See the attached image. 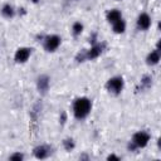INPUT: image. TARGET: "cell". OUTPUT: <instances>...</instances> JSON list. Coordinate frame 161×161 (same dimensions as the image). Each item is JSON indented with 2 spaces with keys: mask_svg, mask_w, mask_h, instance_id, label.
<instances>
[{
  "mask_svg": "<svg viewBox=\"0 0 161 161\" xmlns=\"http://www.w3.org/2000/svg\"><path fill=\"white\" fill-rule=\"evenodd\" d=\"M92 109V102L87 97H79L73 103V114L77 119H84Z\"/></svg>",
  "mask_w": 161,
  "mask_h": 161,
  "instance_id": "1",
  "label": "cell"
},
{
  "mask_svg": "<svg viewBox=\"0 0 161 161\" xmlns=\"http://www.w3.org/2000/svg\"><path fill=\"white\" fill-rule=\"evenodd\" d=\"M123 86H125V82H123V78L119 77V75H116V77H112L107 80L106 83V89L111 93V94H119L123 89Z\"/></svg>",
  "mask_w": 161,
  "mask_h": 161,
  "instance_id": "2",
  "label": "cell"
},
{
  "mask_svg": "<svg viewBox=\"0 0 161 161\" xmlns=\"http://www.w3.org/2000/svg\"><path fill=\"white\" fill-rule=\"evenodd\" d=\"M150 133L146 131H138L132 136V140L130 141L136 148H143L147 146V143L150 142Z\"/></svg>",
  "mask_w": 161,
  "mask_h": 161,
  "instance_id": "3",
  "label": "cell"
},
{
  "mask_svg": "<svg viewBox=\"0 0 161 161\" xmlns=\"http://www.w3.org/2000/svg\"><path fill=\"white\" fill-rule=\"evenodd\" d=\"M60 42H62V39H60L59 35H55V34H53V35H47V36L44 38V40H43V45H44V49H45L47 52L52 53V52H55V50L59 48Z\"/></svg>",
  "mask_w": 161,
  "mask_h": 161,
  "instance_id": "4",
  "label": "cell"
},
{
  "mask_svg": "<svg viewBox=\"0 0 161 161\" xmlns=\"http://www.w3.org/2000/svg\"><path fill=\"white\" fill-rule=\"evenodd\" d=\"M104 45H106L104 43H94L88 50H86V58H87V60H93V59L98 58L102 54V52L104 49Z\"/></svg>",
  "mask_w": 161,
  "mask_h": 161,
  "instance_id": "5",
  "label": "cell"
},
{
  "mask_svg": "<svg viewBox=\"0 0 161 161\" xmlns=\"http://www.w3.org/2000/svg\"><path fill=\"white\" fill-rule=\"evenodd\" d=\"M31 55V48L28 47H21L19 49H16L15 55H14V60L16 63H25Z\"/></svg>",
  "mask_w": 161,
  "mask_h": 161,
  "instance_id": "6",
  "label": "cell"
},
{
  "mask_svg": "<svg viewBox=\"0 0 161 161\" xmlns=\"http://www.w3.org/2000/svg\"><path fill=\"white\" fill-rule=\"evenodd\" d=\"M49 86H50V78L48 75L43 74V75L38 77V79H36V88H38L39 93H42V94L47 93L48 89H49Z\"/></svg>",
  "mask_w": 161,
  "mask_h": 161,
  "instance_id": "7",
  "label": "cell"
},
{
  "mask_svg": "<svg viewBox=\"0 0 161 161\" xmlns=\"http://www.w3.org/2000/svg\"><path fill=\"white\" fill-rule=\"evenodd\" d=\"M33 153H34V156L36 158L43 160V158L49 157V155L52 153V148L49 146H47V145H39L33 150Z\"/></svg>",
  "mask_w": 161,
  "mask_h": 161,
  "instance_id": "8",
  "label": "cell"
},
{
  "mask_svg": "<svg viewBox=\"0 0 161 161\" xmlns=\"http://www.w3.org/2000/svg\"><path fill=\"white\" fill-rule=\"evenodd\" d=\"M136 24H137V28L140 30H147V29H150V26H151V18H150V15L147 13L140 14L138 18H137Z\"/></svg>",
  "mask_w": 161,
  "mask_h": 161,
  "instance_id": "9",
  "label": "cell"
},
{
  "mask_svg": "<svg viewBox=\"0 0 161 161\" xmlns=\"http://www.w3.org/2000/svg\"><path fill=\"white\" fill-rule=\"evenodd\" d=\"M158 62H160V50H158V47H157V49L148 53V55L146 58V63L148 65H156Z\"/></svg>",
  "mask_w": 161,
  "mask_h": 161,
  "instance_id": "10",
  "label": "cell"
},
{
  "mask_svg": "<svg viewBox=\"0 0 161 161\" xmlns=\"http://www.w3.org/2000/svg\"><path fill=\"white\" fill-rule=\"evenodd\" d=\"M119 19H122V13L118 9H112L107 13V21L109 24H113Z\"/></svg>",
  "mask_w": 161,
  "mask_h": 161,
  "instance_id": "11",
  "label": "cell"
},
{
  "mask_svg": "<svg viewBox=\"0 0 161 161\" xmlns=\"http://www.w3.org/2000/svg\"><path fill=\"white\" fill-rule=\"evenodd\" d=\"M1 15L6 19H11L14 15H15V10L14 8L10 5V4H5L3 8H1Z\"/></svg>",
  "mask_w": 161,
  "mask_h": 161,
  "instance_id": "12",
  "label": "cell"
},
{
  "mask_svg": "<svg viewBox=\"0 0 161 161\" xmlns=\"http://www.w3.org/2000/svg\"><path fill=\"white\" fill-rule=\"evenodd\" d=\"M112 29H113V31H114L116 34H122V33H125V30H126V23H125V20H123V19H119V20H117L116 23H113V24H112Z\"/></svg>",
  "mask_w": 161,
  "mask_h": 161,
  "instance_id": "13",
  "label": "cell"
},
{
  "mask_svg": "<svg viewBox=\"0 0 161 161\" xmlns=\"http://www.w3.org/2000/svg\"><path fill=\"white\" fill-rule=\"evenodd\" d=\"M151 84H152V78H151L150 75H145V77H142L141 82H140V87H141V89H148V88L151 87Z\"/></svg>",
  "mask_w": 161,
  "mask_h": 161,
  "instance_id": "14",
  "label": "cell"
},
{
  "mask_svg": "<svg viewBox=\"0 0 161 161\" xmlns=\"http://www.w3.org/2000/svg\"><path fill=\"white\" fill-rule=\"evenodd\" d=\"M82 31H83V24L80 21H75L72 25V33H73V35L74 36H78V35L82 34Z\"/></svg>",
  "mask_w": 161,
  "mask_h": 161,
  "instance_id": "15",
  "label": "cell"
},
{
  "mask_svg": "<svg viewBox=\"0 0 161 161\" xmlns=\"http://www.w3.org/2000/svg\"><path fill=\"white\" fill-rule=\"evenodd\" d=\"M74 146H75V143H74L73 138H65L63 141V147L65 151H72L74 148Z\"/></svg>",
  "mask_w": 161,
  "mask_h": 161,
  "instance_id": "16",
  "label": "cell"
},
{
  "mask_svg": "<svg viewBox=\"0 0 161 161\" xmlns=\"http://www.w3.org/2000/svg\"><path fill=\"white\" fill-rule=\"evenodd\" d=\"M9 158H10V160H13V161H20V160H23V158H24V155H23V153H20V152H16V153L10 155V156H9Z\"/></svg>",
  "mask_w": 161,
  "mask_h": 161,
  "instance_id": "17",
  "label": "cell"
},
{
  "mask_svg": "<svg viewBox=\"0 0 161 161\" xmlns=\"http://www.w3.org/2000/svg\"><path fill=\"white\" fill-rule=\"evenodd\" d=\"M107 160H117V161H118V160H119V157L112 153V155H108V156H107Z\"/></svg>",
  "mask_w": 161,
  "mask_h": 161,
  "instance_id": "18",
  "label": "cell"
},
{
  "mask_svg": "<svg viewBox=\"0 0 161 161\" xmlns=\"http://www.w3.org/2000/svg\"><path fill=\"white\" fill-rule=\"evenodd\" d=\"M60 119H62V123H64V122H65V113H64V112L62 113V118H60Z\"/></svg>",
  "mask_w": 161,
  "mask_h": 161,
  "instance_id": "19",
  "label": "cell"
},
{
  "mask_svg": "<svg viewBox=\"0 0 161 161\" xmlns=\"http://www.w3.org/2000/svg\"><path fill=\"white\" fill-rule=\"evenodd\" d=\"M31 1H33V3H35V4H36V3H38V1H39V0H31Z\"/></svg>",
  "mask_w": 161,
  "mask_h": 161,
  "instance_id": "20",
  "label": "cell"
},
{
  "mask_svg": "<svg viewBox=\"0 0 161 161\" xmlns=\"http://www.w3.org/2000/svg\"><path fill=\"white\" fill-rule=\"evenodd\" d=\"M117 1H121V0H117Z\"/></svg>",
  "mask_w": 161,
  "mask_h": 161,
  "instance_id": "21",
  "label": "cell"
}]
</instances>
